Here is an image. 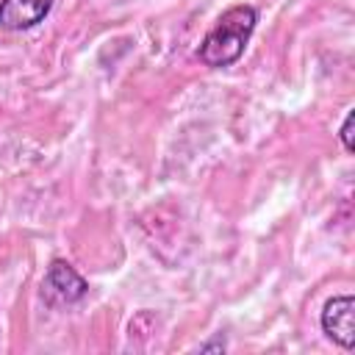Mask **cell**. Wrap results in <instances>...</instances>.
I'll list each match as a JSON object with an SVG mask.
<instances>
[{
  "mask_svg": "<svg viewBox=\"0 0 355 355\" xmlns=\"http://www.w3.org/2000/svg\"><path fill=\"white\" fill-rule=\"evenodd\" d=\"M255 22H258V11L250 3H239V6H230L227 11H222L219 19L214 22V28L200 42V50H197L200 61L211 69L236 64L255 31Z\"/></svg>",
  "mask_w": 355,
  "mask_h": 355,
  "instance_id": "cell-1",
  "label": "cell"
},
{
  "mask_svg": "<svg viewBox=\"0 0 355 355\" xmlns=\"http://www.w3.org/2000/svg\"><path fill=\"white\" fill-rule=\"evenodd\" d=\"M89 291V283L80 277V272L67 263L64 258H53L47 272H44V283H42V297L50 305H72L80 302Z\"/></svg>",
  "mask_w": 355,
  "mask_h": 355,
  "instance_id": "cell-2",
  "label": "cell"
},
{
  "mask_svg": "<svg viewBox=\"0 0 355 355\" xmlns=\"http://www.w3.org/2000/svg\"><path fill=\"white\" fill-rule=\"evenodd\" d=\"M322 330L338 347H344V349L355 347V300H352V294H338L324 302Z\"/></svg>",
  "mask_w": 355,
  "mask_h": 355,
  "instance_id": "cell-3",
  "label": "cell"
},
{
  "mask_svg": "<svg viewBox=\"0 0 355 355\" xmlns=\"http://www.w3.org/2000/svg\"><path fill=\"white\" fill-rule=\"evenodd\" d=\"M53 8V0H0V28L28 31L39 25Z\"/></svg>",
  "mask_w": 355,
  "mask_h": 355,
  "instance_id": "cell-4",
  "label": "cell"
},
{
  "mask_svg": "<svg viewBox=\"0 0 355 355\" xmlns=\"http://www.w3.org/2000/svg\"><path fill=\"white\" fill-rule=\"evenodd\" d=\"M352 122H355V111L349 108L347 111V116H344V122H341V144H344V150L347 153H355V141H352Z\"/></svg>",
  "mask_w": 355,
  "mask_h": 355,
  "instance_id": "cell-5",
  "label": "cell"
},
{
  "mask_svg": "<svg viewBox=\"0 0 355 355\" xmlns=\"http://www.w3.org/2000/svg\"><path fill=\"white\" fill-rule=\"evenodd\" d=\"M214 349H216V352H222V349H225V341H222V338H216V341H211V344H202V347H200V352H214Z\"/></svg>",
  "mask_w": 355,
  "mask_h": 355,
  "instance_id": "cell-6",
  "label": "cell"
}]
</instances>
